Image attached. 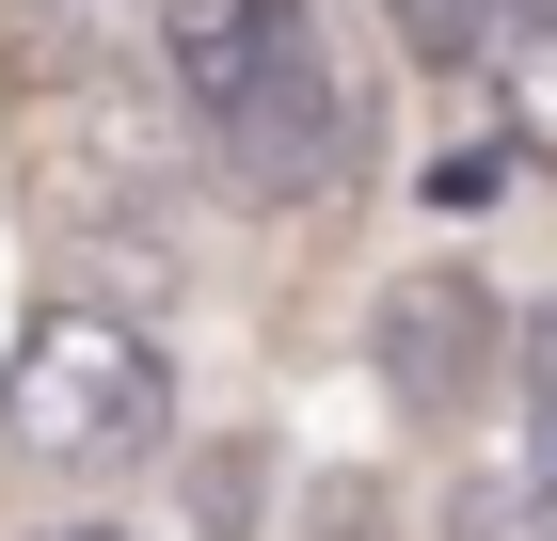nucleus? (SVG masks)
I'll return each instance as SVG.
<instances>
[{"label": "nucleus", "mask_w": 557, "mask_h": 541, "mask_svg": "<svg viewBox=\"0 0 557 541\" xmlns=\"http://www.w3.org/2000/svg\"><path fill=\"white\" fill-rule=\"evenodd\" d=\"M0 430H16V462H48V478H128V462H160L175 430V367L160 334L128 319V303H33L16 319V367H0Z\"/></svg>", "instance_id": "1"}, {"label": "nucleus", "mask_w": 557, "mask_h": 541, "mask_svg": "<svg viewBox=\"0 0 557 541\" xmlns=\"http://www.w3.org/2000/svg\"><path fill=\"white\" fill-rule=\"evenodd\" d=\"M208 144H223V175H239L256 208H319L350 175V81H335V48H319L302 0H287V33H271V64L208 112Z\"/></svg>", "instance_id": "2"}, {"label": "nucleus", "mask_w": 557, "mask_h": 541, "mask_svg": "<svg viewBox=\"0 0 557 541\" xmlns=\"http://www.w3.org/2000/svg\"><path fill=\"white\" fill-rule=\"evenodd\" d=\"M367 351H383V398H398V415H462L478 382L510 367V319H494L478 271H398L383 319H367Z\"/></svg>", "instance_id": "3"}, {"label": "nucleus", "mask_w": 557, "mask_h": 541, "mask_svg": "<svg viewBox=\"0 0 557 541\" xmlns=\"http://www.w3.org/2000/svg\"><path fill=\"white\" fill-rule=\"evenodd\" d=\"M271 33H287V0H160V64L191 112H223V96L271 64Z\"/></svg>", "instance_id": "4"}, {"label": "nucleus", "mask_w": 557, "mask_h": 541, "mask_svg": "<svg viewBox=\"0 0 557 541\" xmlns=\"http://www.w3.org/2000/svg\"><path fill=\"white\" fill-rule=\"evenodd\" d=\"M494 112H510V160L557 175V0H510L494 16Z\"/></svg>", "instance_id": "5"}, {"label": "nucleus", "mask_w": 557, "mask_h": 541, "mask_svg": "<svg viewBox=\"0 0 557 541\" xmlns=\"http://www.w3.org/2000/svg\"><path fill=\"white\" fill-rule=\"evenodd\" d=\"M446 541H557V478L542 462H478L446 494Z\"/></svg>", "instance_id": "6"}, {"label": "nucleus", "mask_w": 557, "mask_h": 541, "mask_svg": "<svg viewBox=\"0 0 557 541\" xmlns=\"http://www.w3.org/2000/svg\"><path fill=\"white\" fill-rule=\"evenodd\" d=\"M383 16H398V48H414V64H478V33H494L510 0H383Z\"/></svg>", "instance_id": "7"}, {"label": "nucleus", "mask_w": 557, "mask_h": 541, "mask_svg": "<svg viewBox=\"0 0 557 541\" xmlns=\"http://www.w3.org/2000/svg\"><path fill=\"white\" fill-rule=\"evenodd\" d=\"M525 382H542V415H557V319H525Z\"/></svg>", "instance_id": "8"}, {"label": "nucleus", "mask_w": 557, "mask_h": 541, "mask_svg": "<svg viewBox=\"0 0 557 541\" xmlns=\"http://www.w3.org/2000/svg\"><path fill=\"white\" fill-rule=\"evenodd\" d=\"M48 541H112V526H48Z\"/></svg>", "instance_id": "9"}, {"label": "nucleus", "mask_w": 557, "mask_h": 541, "mask_svg": "<svg viewBox=\"0 0 557 541\" xmlns=\"http://www.w3.org/2000/svg\"><path fill=\"white\" fill-rule=\"evenodd\" d=\"M542 478H557V462H542Z\"/></svg>", "instance_id": "10"}]
</instances>
